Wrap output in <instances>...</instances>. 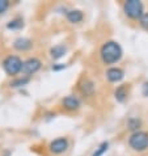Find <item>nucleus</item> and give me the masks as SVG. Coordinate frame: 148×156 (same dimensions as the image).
Returning <instances> with one entry per match:
<instances>
[{"label": "nucleus", "instance_id": "1", "mask_svg": "<svg viewBox=\"0 0 148 156\" xmlns=\"http://www.w3.org/2000/svg\"><path fill=\"white\" fill-rule=\"evenodd\" d=\"M122 47L118 42L115 41H107L101 46L100 50V55L101 59L105 64H114L117 62H119V59L122 58Z\"/></svg>", "mask_w": 148, "mask_h": 156}, {"label": "nucleus", "instance_id": "2", "mask_svg": "<svg viewBox=\"0 0 148 156\" xmlns=\"http://www.w3.org/2000/svg\"><path fill=\"white\" fill-rule=\"evenodd\" d=\"M129 144L135 151H146L148 148V133L146 131H136L132 133L129 138Z\"/></svg>", "mask_w": 148, "mask_h": 156}, {"label": "nucleus", "instance_id": "3", "mask_svg": "<svg viewBox=\"0 0 148 156\" xmlns=\"http://www.w3.org/2000/svg\"><path fill=\"white\" fill-rule=\"evenodd\" d=\"M123 11L126 16L131 20H140L143 13V3L139 0H127L123 4Z\"/></svg>", "mask_w": 148, "mask_h": 156}, {"label": "nucleus", "instance_id": "4", "mask_svg": "<svg viewBox=\"0 0 148 156\" xmlns=\"http://www.w3.org/2000/svg\"><path fill=\"white\" fill-rule=\"evenodd\" d=\"M23 64H24V62L19 57H16V55H9V57H7L4 59L3 68H4V71L7 72V75L15 76L19 72H21V70H23Z\"/></svg>", "mask_w": 148, "mask_h": 156}, {"label": "nucleus", "instance_id": "5", "mask_svg": "<svg viewBox=\"0 0 148 156\" xmlns=\"http://www.w3.org/2000/svg\"><path fill=\"white\" fill-rule=\"evenodd\" d=\"M41 66H42V63H41L40 59H37V58H29V59H26L24 62L21 72L25 73L26 77H28L30 75H33V73H36L37 71H40Z\"/></svg>", "mask_w": 148, "mask_h": 156}, {"label": "nucleus", "instance_id": "6", "mask_svg": "<svg viewBox=\"0 0 148 156\" xmlns=\"http://www.w3.org/2000/svg\"><path fill=\"white\" fill-rule=\"evenodd\" d=\"M68 146H69V143L67 138H58V139H55L50 143L49 148L54 155H60V154L66 152Z\"/></svg>", "mask_w": 148, "mask_h": 156}, {"label": "nucleus", "instance_id": "7", "mask_svg": "<svg viewBox=\"0 0 148 156\" xmlns=\"http://www.w3.org/2000/svg\"><path fill=\"white\" fill-rule=\"evenodd\" d=\"M125 77V72L123 70H121L118 67H110L106 71V79L110 83H118Z\"/></svg>", "mask_w": 148, "mask_h": 156}, {"label": "nucleus", "instance_id": "8", "mask_svg": "<svg viewBox=\"0 0 148 156\" xmlns=\"http://www.w3.org/2000/svg\"><path fill=\"white\" fill-rule=\"evenodd\" d=\"M62 105L66 110L73 112V110H77L80 108V100L75 96H67V97L63 98Z\"/></svg>", "mask_w": 148, "mask_h": 156}, {"label": "nucleus", "instance_id": "9", "mask_svg": "<svg viewBox=\"0 0 148 156\" xmlns=\"http://www.w3.org/2000/svg\"><path fill=\"white\" fill-rule=\"evenodd\" d=\"M32 46H33V42L28 40V38H17L13 43L15 49L20 50V51H26L29 49H32Z\"/></svg>", "mask_w": 148, "mask_h": 156}, {"label": "nucleus", "instance_id": "10", "mask_svg": "<svg viewBox=\"0 0 148 156\" xmlns=\"http://www.w3.org/2000/svg\"><path fill=\"white\" fill-rule=\"evenodd\" d=\"M67 53V47L64 46V45H56L54 47H51V50H50V57L53 58L54 60L56 59H60L63 57L64 54Z\"/></svg>", "mask_w": 148, "mask_h": 156}, {"label": "nucleus", "instance_id": "11", "mask_svg": "<svg viewBox=\"0 0 148 156\" xmlns=\"http://www.w3.org/2000/svg\"><path fill=\"white\" fill-rule=\"evenodd\" d=\"M80 89H81V92L85 94V96H93L94 94V83L93 81H90V80H84L83 81V84L80 85Z\"/></svg>", "mask_w": 148, "mask_h": 156}, {"label": "nucleus", "instance_id": "12", "mask_svg": "<svg viewBox=\"0 0 148 156\" xmlns=\"http://www.w3.org/2000/svg\"><path fill=\"white\" fill-rule=\"evenodd\" d=\"M83 12L81 11H77V9H72L67 12V20L69 21V23L72 24H77L80 23V21H83Z\"/></svg>", "mask_w": 148, "mask_h": 156}, {"label": "nucleus", "instance_id": "13", "mask_svg": "<svg viewBox=\"0 0 148 156\" xmlns=\"http://www.w3.org/2000/svg\"><path fill=\"white\" fill-rule=\"evenodd\" d=\"M114 97L117 101H119V102H123L126 97H127V87L126 85H119L118 88L115 89V92H114Z\"/></svg>", "mask_w": 148, "mask_h": 156}, {"label": "nucleus", "instance_id": "14", "mask_svg": "<svg viewBox=\"0 0 148 156\" xmlns=\"http://www.w3.org/2000/svg\"><path fill=\"white\" fill-rule=\"evenodd\" d=\"M140 125H142V121H140V119H138V118H130L127 126H129L130 130H132L134 133H136L138 129L140 127Z\"/></svg>", "mask_w": 148, "mask_h": 156}, {"label": "nucleus", "instance_id": "15", "mask_svg": "<svg viewBox=\"0 0 148 156\" xmlns=\"http://www.w3.org/2000/svg\"><path fill=\"white\" fill-rule=\"evenodd\" d=\"M107 148H109V143L107 142H102L101 144L98 146V148H96V151L93 152L92 156H102L107 151Z\"/></svg>", "mask_w": 148, "mask_h": 156}, {"label": "nucleus", "instance_id": "16", "mask_svg": "<svg viewBox=\"0 0 148 156\" xmlns=\"http://www.w3.org/2000/svg\"><path fill=\"white\" fill-rule=\"evenodd\" d=\"M23 27H24V23H23V20H21V19L12 20L11 23H8V25H7L8 29H20V28H23Z\"/></svg>", "mask_w": 148, "mask_h": 156}, {"label": "nucleus", "instance_id": "17", "mask_svg": "<svg viewBox=\"0 0 148 156\" xmlns=\"http://www.w3.org/2000/svg\"><path fill=\"white\" fill-rule=\"evenodd\" d=\"M29 83V77H19V79L13 80L11 83V87H13V88H19V87H23L25 84Z\"/></svg>", "mask_w": 148, "mask_h": 156}, {"label": "nucleus", "instance_id": "18", "mask_svg": "<svg viewBox=\"0 0 148 156\" xmlns=\"http://www.w3.org/2000/svg\"><path fill=\"white\" fill-rule=\"evenodd\" d=\"M8 7H9V2L8 0H0V13H4Z\"/></svg>", "mask_w": 148, "mask_h": 156}, {"label": "nucleus", "instance_id": "19", "mask_svg": "<svg viewBox=\"0 0 148 156\" xmlns=\"http://www.w3.org/2000/svg\"><path fill=\"white\" fill-rule=\"evenodd\" d=\"M140 25L144 29L148 30V13H144L142 16V19H140Z\"/></svg>", "mask_w": 148, "mask_h": 156}, {"label": "nucleus", "instance_id": "20", "mask_svg": "<svg viewBox=\"0 0 148 156\" xmlns=\"http://www.w3.org/2000/svg\"><path fill=\"white\" fill-rule=\"evenodd\" d=\"M63 68H66V64H63V63H59V64H55V66H53L54 71H59V70H63Z\"/></svg>", "mask_w": 148, "mask_h": 156}, {"label": "nucleus", "instance_id": "21", "mask_svg": "<svg viewBox=\"0 0 148 156\" xmlns=\"http://www.w3.org/2000/svg\"><path fill=\"white\" fill-rule=\"evenodd\" d=\"M143 94L148 97V83H144V85H143Z\"/></svg>", "mask_w": 148, "mask_h": 156}]
</instances>
